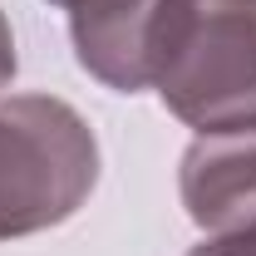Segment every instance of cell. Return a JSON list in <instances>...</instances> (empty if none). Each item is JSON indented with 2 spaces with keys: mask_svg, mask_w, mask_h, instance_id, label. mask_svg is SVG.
I'll list each match as a JSON object with an SVG mask.
<instances>
[{
  "mask_svg": "<svg viewBox=\"0 0 256 256\" xmlns=\"http://www.w3.org/2000/svg\"><path fill=\"white\" fill-rule=\"evenodd\" d=\"M69 15V40L79 64L98 84L138 94L143 84V34L158 0H50Z\"/></svg>",
  "mask_w": 256,
  "mask_h": 256,
  "instance_id": "cell-4",
  "label": "cell"
},
{
  "mask_svg": "<svg viewBox=\"0 0 256 256\" xmlns=\"http://www.w3.org/2000/svg\"><path fill=\"white\" fill-rule=\"evenodd\" d=\"M188 256H256V217L232 232H207V242L192 246Z\"/></svg>",
  "mask_w": 256,
  "mask_h": 256,
  "instance_id": "cell-5",
  "label": "cell"
},
{
  "mask_svg": "<svg viewBox=\"0 0 256 256\" xmlns=\"http://www.w3.org/2000/svg\"><path fill=\"white\" fill-rule=\"evenodd\" d=\"M143 84L197 133L256 124V0H158Z\"/></svg>",
  "mask_w": 256,
  "mask_h": 256,
  "instance_id": "cell-1",
  "label": "cell"
},
{
  "mask_svg": "<svg viewBox=\"0 0 256 256\" xmlns=\"http://www.w3.org/2000/svg\"><path fill=\"white\" fill-rule=\"evenodd\" d=\"M182 207L202 232H232L256 217V124L197 133L178 168Z\"/></svg>",
  "mask_w": 256,
  "mask_h": 256,
  "instance_id": "cell-3",
  "label": "cell"
},
{
  "mask_svg": "<svg viewBox=\"0 0 256 256\" xmlns=\"http://www.w3.org/2000/svg\"><path fill=\"white\" fill-rule=\"evenodd\" d=\"M15 79V34H10V20L0 15V84Z\"/></svg>",
  "mask_w": 256,
  "mask_h": 256,
  "instance_id": "cell-6",
  "label": "cell"
},
{
  "mask_svg": "<svg viewBox=\"0 0 256 256\" xmlns=\"http://www.w3.org/2000/svg\"><path fill=\"white\" fill-rule=\"evenodd\" d=\"M98 182V138L54 94L0 98V242L69 222Z\"/></svg>",
  "mask_w": 256,
  "mask_h": 256,
  "instance_id": "cell-2",
  "label": "cell"
}]
</instances>
